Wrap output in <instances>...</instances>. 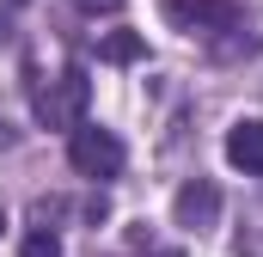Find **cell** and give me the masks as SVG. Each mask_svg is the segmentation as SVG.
Here are the masks:
<instances>
[{
  "instance_id": "cell-10",
  "label": "cell",
  "mask_w": 263,
  "mask_h": 257,
  "mask_svg": "<svg viewBox=\"0 0 263 257\" xmlns=\"http://www.w3.org/2000/svg\"><path fill=\"white\" fill-rule=\"evenodd\" d=\"M6 43H12V19L0 12V49H6Z\"/></svg>"
},
{
  "instance_id": "cell-1",
  "label": "cell",
  "mask_w": 263,
  "mask_h": 257,
  "mask_svg": "<svg viewBox=\"0 0 263 257\" xmlns=\"http://www.w3.org/2000/svg\"><path fill=\"white\" fill-rule=\"evenodd\" d=\"M67 166L80 172V178H117L123 172V141L110 135V128H92V123H80V128H67Z\"/></svg>"
},
{
  "instance_id": "cell-12",
  "label": "cell",
  "mask_w": 263,
  "mask_h": 257,
  "mask_svg": "<svg viewBox=\"0 0 263 257\" xmlns=\"http://www.w3.org/2000/svg\"><path fill=\"white\" fill-rule=\"evenodd\" d=\"M0 233H6V214H0Z\"/></svg>"
},
{
  "instance_id": "cell-2",
  "label": "cell",
  "mask_w": 263,
  "mask_h": 257,
  "mask_svg": "<svg viewBox=\"0 0 263 257\" xmlns=\"http://www.w3.org/2000/svg\"><path fill=\"white\" fill-rule=\"evenodd\" d=\"M86 98H92L86 74L67 67V74H55L49 86H37V123L43 128H80L86 123Z\"/></svg>"
},
{
  "instance_id": "cell-5",
  "label": "cell",
  "mask_w": 263,
  "mask_h": 257,
  "mask_svg": "<svg viewBox=\"0 0 263 257\" xmlns=\"http://www.w3.org/2000/svg\"><path fill=\"white\" fill-rule=\"evenodd\" d=\"M227 159L245 178H263V117H245V123L227 128Z\"/></svg>"
},
{
  "instance_id": "cell-7",
  "label": "cell",
  "mask_w": 263,
  "mask_h": 257,
  "mask_svg": "<svg viewBox=\"0 0 263 257\" xmlns=\"http://www.w3.org/2000/svg\"><path fill=\"white\" fill-rule=\"evenodd\" d=\"M239 257H263V196L245 202V214H239Z\"/></svg>"
},
{
  "instance_id": "cell-9",
  "label": "cell",
  "mask_w": 263,
  "mask_h": 257,
  "mask_svg": "<svg viewBox=\"0 0 263 257\" xmlns=\"http://www.w3.org/2000/svg\"><path fill=\"white\" fill-rule=\"evenodd\" d=\"M73 6H80V12H117L123 0H73Z\"/></svg>"
},
{
  "instance_id": "cell-4",
  "label": "cell",
  "mask_w": 263,
  "mask_h": 257,
  "mask_svg": "<svg viewBox=\"0 0 263 257\" xmlns=\"http://www.w3.org/2000/svg\"><path fill=\"white\" fill-rule=\"evenodd\" d=\"M214 214H220V190H214L208 178L184 184V190H178V202H172V221H178L184 233H202V227H214Z\"/></svg>"
},
{
  "instance_id": "cell-8",
  "label": "cell",
  "mask_w": 263,
  "mask_h": 257,
  "mask_svg": "<svg viewBox=\"0 0 263 257\" xmlns=\"http://www.w3.org/2000/svg\"><path fill=\"white\" fill-rule=\"evenodd\" d=\"M18 257H62V239H55L49 227H37V233H25V245H18Z\"/></svg>"
},
{
  "instance_id": "cell-11",
  "label": "cell",
  "mask_w": 263,
  "mask_h": 257,
  "mask_svg": "<svg viewBox=\"0 0 263 257\" xmlns=\"http://www.w3.org/2000/svg\"><path fill=\"white\" fill-rule=\"evenodd\" d=\"M0 147H12V128H6V117H0Z\"/></svg>"
},
{
  "instance_id": "cell-3",
  "label": "cell",
  "mask_w": 263,
  "mask_h": 257,
  "mask_svg": "<svg viewBox=\"0 0 263 257\" xmlns=\"http://www.w3.org/2000/svg\"><path fill=\"white\" fill-rule=\"evenodd\" d=\"M165 25L208 43V37H220L233 25H245V6L239 0H165Z\"/></svg>"
},
{
  "instance_id": "cell-6",
  "label": "cell",
  "mask_w": 263,
  "mask_h": 257,
  "mask_svg": "<svg viewBox=\"0 0 263 257\" xmlns=\"http://www.w3.org/2000/svg\"><path fill=\"white\" fill-rule=\"evenodd\" d=\"M147 56V37L141 31H110L104 43H98V62H110V67H129V62H141Z\"/></svg>"
}]
</instances>
